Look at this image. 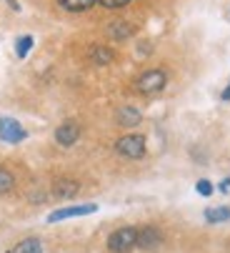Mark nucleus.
Instances as JSON below:
<instances>
[{
	"instance_id": "nucleus-1",
	"label": "nucleus",
	"mask_w": 230,
	"mask_h": 253,
	"mask_svg": "<svg viewBox=\"0 0 230 253\" xmlns=\"http://www.w3.org/2000/svg\"><path fill=\"white\" fill-rule=\"evenodd\" d=\"M135 246H138V228L135 226H123L108 236V248L113 253H128Z\"/></svg>"
},
{
	"instance_id": "nucleus-2",
	"label": "nucleus",
	"mask_w": 230,
	"mask_h": 253,
	"mask_svg": "<svg viewBox=\"0 0 230 253\" xmlns=\"http://www.w3.org/2000/svg\"><path fill=\"white\" fill-rule=\"evenodd\" d=\"M115 151H118L123 158H130V161H138L145 156V138L138 135V133H128V135H120L115 140Z\"/></svg>"
},
{
	"instance_id": "nucleus-3",
	"label": "nucleus",
	"mask_w": 230,
	"mask_h": 253,
	"mask_svg": "<svg viewBox=\"0 0 230 253\" xmlns=\"http://www.w3.org/2000/svg\"><path fill=\"white\" fill-rule=\"evenodd\" d=\"M165 85H168V73H165V70H158V68L145 70V73L135 81V88H138L140 93H145V95L160 93Z\"/></svg>"
},
{
	"instance_id": "nucleus-4",
	"label": "nucleus",
	"mask_w": 230,
	"mask_h": 253,
	"mask_svg": "<svg viewBox=\"0 0 230 253\" xmlns=\"http://www.w3.org/2000/svg\"><path fill=\"white\" fill-rule=\"evenodd\" d=\"M98 211V203H80V206H68V208H58L48 215V223H58V221H68V218H80V215H90Z\"/></svg>"
},
{
	"instance_id": "nucleus-5",
	"label": "nucleus",
	"mask_w": 230,
	"mask_h": 253,
	"mask_svg": "<svg viewBox=\"0 0 230 253\" xmlns=\"http://www.w3.org/2000/svg\"><path fill=\"white\" fill-rule=\"evenodd\" d=\"M28 138V130L15 118H0V140L5 143H20Z\"/></svg>"
},
{
	"instance_id": "nucleus-6",
	"label": "nucleus",
	"mask_w": 230,
	"mask_h": 253,
	"mask_svg": "<svg viewBox=\"0 0 230 253\" xmlns=\"http://www.w3.org/2000/svg\"><path fill=\"white\" fill-rule=\"evenodd\" d=\"M163 243V233L155 228V226H145V228H138V246L135 248H143V251H153Z\"/></svg>"
},
{
	"instance_id": "nucleus-7",
	"label": "nucleus",
	"mask_w": 230,
	"mask_h": 253,
	"mask_svg": "<svg viewBox=\"0 0 230 253\" xmlns=\"http://www.w3.org/2000/svg\"><path fill=\"white\" fill-rule=\"evenodd\" d=\"M78 138H80V126L73 123V121H68V123L55 128V140H58V146H63V148H70Z\"/></svg>"
},
{
	"instance_id": "nucleus-8",
	"label": "nucleus",
	"mask_w": 230,
	"mask_h": 253,
	"mask_svg": "<svg viewBox=\"0 0 230 253\" xmlns=\"http://www.w3.org/2000/svg\"><path fill=\"white\" fill-rule=\"evenodd\" d=\"M118 123L123 126V128H135L140 121H143V113L138 111V108H133V105H123V108H118Z\"/></svg>"
},
{
	"instance_id": "nucleus-9",
	"label": "nucleus",
	"mask_w": 230,
	"mask_h": 253,
	"mask_svg": "<svg viewBox=\"0 0 230 253\" xmlns=\"http://www.w3.org/2000/svg\"><path fill=\"white\" fill-rule=\"evenodd\" d=\"M108 35H110L113 41H125V38H130V35H133V25L125 23V20L110 23V25H108Z\"/></svg>"
},
{
	"instance_id": "nucleus-10",
	"label": "nucleus",
	"mask_w": 230,
	"mask_h": 253,
	"mask_svg": "<svg viewBox=\"0 0 230 253\" xmlns=\"http://www.w3.org/2000/svg\"><path fill=\"white\" fill-rule=\"evenodd\" d=\"M58 5L68 13H85L95 5V0H58Z\"/></svg>"
},
{
	"instance_id": "nucleus-11",
	"label": "nucleus",
	"mask_w": 230,
	"mask_h": 253,
	"mask_svg": "<svg viewBox=\"0 0 230 253\" xmlns=\"http://www.w3.org/2000/svg\"><path fill=\"white\" fill-rule=\"evenodd\" d=\"M8 253H43V241L40 238H25L15 248H10Z\"/></svg>"
},
{
	"instance_id": "nucleus-12",
	"label": "nucleus",
	"mask_w": 230,
	"mask_h": 253,
	"mask_svg": "<svg viewBox=\"0 0 230 253\" xmlns=\"http://www.w3.org/2000/svg\"><path fill=\"white\" fill-rule=\"evenodd\" d=\"M80 191V183H78V180H58V183H55V196H60V198H73L75 193H78Z\"/></svg>"
},
{
	"instance_id": "nucleus-13",
	"label": "nucleus",
	"mask_w": 230,
	"mask_h": 253,
	"mask_svg": "<svg viewBox=\"0 0 230 253\" xmlns=\"http://www.w3.org/2000/svg\"><path fill=\"white\" fill-rule=\"evenodd\" d=\"M90 63L93 65H108V63H113V50L110 48H103V45H93L90 48Z\"/></svg>"
},
{
	"instance_id": "nucleus-14",
	"label": "nucleus",
	"mask_w": 230,
	"mask_h": 253,
	"mask_svg": "<svg viewBox=\"0 0 230 253\" xmlns=\"http://www.w3.org/2000/svg\"><path fill=\"white\" fill-rule=\"evenodd\" d=\"M205 221H208V223H223V221H230V206H215V208H208V211H205Z\"/></svg>"
},
{
	"instance_id": "nucleus-15",
	"label": "nucleus",
	"mask_w": 230,
	"mask_h": 253,
	"mask_svg": "<svg viewBox=\"0 0 230 253\" xmlns=\"http://www.w3.org/2000/svg\"><path fill=\"white\" fill-rule=\"evenodd\" d=\"M13 188H15V178H13V173L5 170V168H0V196L10 193Z\"/></svg>"
},
{
	"instance_id": "nucleus-16",
	"label": "nucleus",
	"mask_w": 230,
	"mask_h": 253,
	"mask_svg": "<svg viewBox=\"0 0 230 253\" xmlns=\"http://www.w3.org/2000/svg\"><path fill=\"white\" fill-rule=\"evenodd\" d=\"M33 35H23V38H18L15 41V53H18V58H25L28 53H30V48H33Z\"/></svg>"
},
{
	"instance_id": "nucleus-17",
	"label": "nucleus",
	"mask_w": 230,
	"mask_h": 253,
	"mask_svg": "<svg viewBox=\"0 0 230 253\" xmlns=\"http://www.w3.org/2000/svg\"><path fill=\"white\" fill-rule=\"evenodd\" d=\"M95 3H100L108 10H120V8H125L130 3V0H95Z\"/></svg>"
},
{
	"instance_id": "nucleus-18",
	"label": "nucleus",
	"mask_w": 230,
	"mask_h": 253,
	"mask_svg": "<svg viewBox=\"0 0 230 253\" xmlns=\"http://www.w3.org/2000/svg\"><path fill=\"white\" fill-rule=\"evenodd\" d=\"M195 188H198V193H200V196H213V191H215V186L210 183V180H205V178H203V180H198Z\"/></svg>"
},
{
	"instance_id": "nucleus-19",
	"label": "nucleus",
	"mask_w": 230,
	"mask_h": 253,
	"mask_svg": "<svg viewBox=\"0 0 230 253\" xmlns=\"http://www.w3.org/2000/svg\"><path fill=\"white\" fill-rule=\"evenodd\" d=\"M5 3H8V5H10L15 13H20V3H18V0H5Z\"/></svg>"
},
{
	"instance_id": "nucleus-20",
	"label": "nucleus",
	"mask_w": 230,
	"mask_h": 253,
	"mask_svg": "<svg viewBox=\"0 0 230 253\" xmlns=\"http://www.w3.org/2000/svg\"><path fill=\"white\" fill-rule=\"evenodd\" d=\"M218 188H220L223 193H228V188H230V178H225V180H223V183H220Z\"/></svg>"
},
{
	"instance_id": "nucleus-21",
	"label": "nucleus",
	"mask_w": 230,
	"mask_h": 253,
	"mask_svg": "<svg viewBox=\"0 0 230 253\" xmlns=\"http://www.w3.org/2000/svg\"><path fill=\"white\" fill-rule=\"evenodd\" d=\"M220 98H223V100H230V83L225 85V90L220 93Z\"/></svg>"
}]
</instances>
